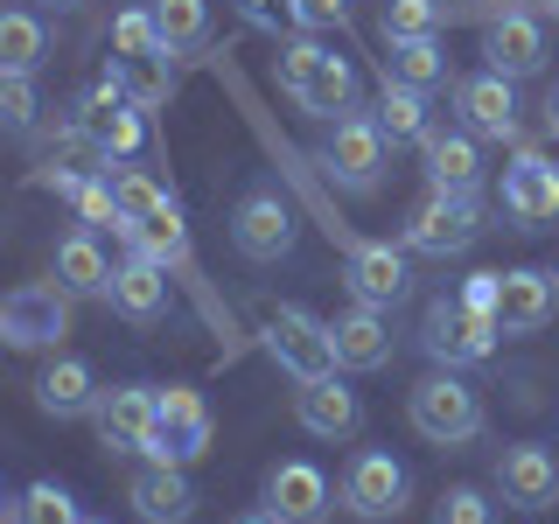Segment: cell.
Returning a JSON list of instances; mask_svg holds the SVG:
<instances>
[{
    "mask_svg": "<svg viewBox=\"0 0 559 524\" xmlns=\"http://www.w3.org/2000/svg\"><path fill=\"white\" fill-rule=\"evenodd\" d=\"M70 112H78V140L98 154V162H133V154L147 147V105H133L119 70L92 78V92L70 105Z\"/></svg>",
    "mask_w": 559,
    "mask_h": 524,
    "instance_id": "obj_1",
    "label": "cell"
},
{
    "mask_svg": "<svg viewBox=\"0 0 559 524\" xmlns=\"http://www.w3.org/2000/svg\"><path fill=\"white\" fill-rule=\"evenodd\" d=\"M280 92H287L301 112H322V119H343L357 112V70H349L336 49H322L314 35L280 49Z\"/></svg>",
    "mask_w": 559,
    "mask_h": 524,
    "instance_id": "obj_2",
    "label": "cell"
},
{
    "mask_svg": "<svg viewBox=\"0 0 559 524\" xmlns=\"http://www.w3.org/2000/svg\"><path fill=\"white\" fill-rule=\"evenodd\" d=\"M406 419H413L419 441H433V448H468L483 433V398L454 371H433L406 392Z\"/></svg>",
    "mask_w": 559,
    "mask_h": 524,
    "instance_id": "obj_3",
    "label": "cell"
},
{
    "mask_svg": "<svg viewBox=\"0 0 559 524\" xmlns=\"http://www.w3.org/2000/svg\"><path fill=\"white\" fill-rule=\"evenodd\" d=\"M497 314L489 308H468L462 294H441V301L427 308V322H419V349H427L441 371H462V364H483L489 349H497Z\"/></svg>",
    "mask_w": 559,
    "mask_h": 524,
    "instance_id": "obj_4",
    "label": "cell"
},
{
    "mask_svg": "<svg viewBox=\"0 0 559 524\" xmlns=\"http://www.w3.org/2000/svg\"><path fill=\"white\" fill-rule=\"evenodd\" d=\"M259 349H266V357L294 384L343 371V364H336V343H329V322H314L308 308H266V314H259Z\"/></svg>",
    "mask_w": 559,
    "mask_h": 524,
    "instance_id": "obj_5",
    "label": "cell"
},
{
    "mask_svg": "<svg viewBox=\"0 0 559 524\" xmlns=\"http://www.w3.org/2000/svg\"><path fill=\"white\" fill-rule=\"evenodd\" d=\"M384 127L371 112H343L336 127L322 133V147H314V162H322V175H336V189H357V196H371V189L384 182Z\"/></svg>",
    "mask_w": 559,
    "mask_h": 524,
    "instance_id": "obj_6",
    "label": "cell"
},
{
    "mask_svg": "<svg viewBox=\"0 0 559 524\" xmlns=\"http://www.w3.org/2000/svg\"><path fill=\"white\" fill-rule=\"evenodd\" d=\"M0 336L14 349H57L70 336V294L57 279H28L0 301Z\"/></svg>",
    "mask_w": 559,
    "mask_h": 524,
    "instance_id": "obj_7",
    "label": "cell"
},
{
    "mask_svg": "<svg viewBox=\"0 0 559 524\" xmlns=\"http://www.w3.org/2000/svg\"><path fill=\"white\" fill-rule=\"evenodd\" d=\"M483 238V203L476 196H454V189H433L427 203L406 217V245L427 259H454Z\"/></svg>",
    "mask_w": 559,
    "mask_h": 524,
    "instance_id": "obj_8",
    "label": "cell"
},
{
    "mask_svg": "<svg viewBox=\"0 0 559 524\" xmlns=\"http://www.w3.org/2000/svg\"><path fill=\"white\" fill-rule=\"evenodd\" d=\"M406 497H413V476H406V468H399L384 448L349 454V468H343V511H349V517L384 524V517L406 511Z\"/></svg>",
    "mask_w": 559,
    "mask_h": 524,
    "instance_id": "obj_9",
    "label": "cell"
},
{
    "mask_svg": "<svg viewBox=\"0 0 559 524\" xmlns=\"http://www.w3.org/2000/svg\"><path fill=\"white\" fill-rule=\"evenodd\" d=\"M92 427L112 454H147L154 427H162V392L154 384H112V392H98Z\"/></svg>",
    "mask_w": 559,
    "mask_h": 524,
    "instance_id": "obj_10",
    "label": "cell"
},
{
    "mask_svg": "<svg viewBox=\"0 0 559 524\" xmlns=\"http://www.w3.org/2000/svg\"><path fill=\"white\" fill-rule=\"evenodd\" d=\"M503 217L518 231H546L559 217V162L538 147H518V162L503 168Z\"/></svg>",
    "mask_w": 559,
    "mask_h": 524,
    "instance_id": "obj_11",
    "label": "cell"
},
{
    "mask_svg": "<svg viewBox=\"0 0 559 524\" xmlns=\"http://www.w3.org/2000/svg\"><path fill=\"white\" fill-rule=\"evenodd\" d=\"M231 245L252 259V266H280V259L294 252V210L280 203V189H252V196H238Z\"/></svg>",
    "mask_w": 559,
    "mask_h": 524,
    "instance_id": "obj_12",
    "label": "cell"
},
{
    "mask_svg": "<svg viewBox=\"0 0 559 524\" xmlns=\"http://www.w3.org/2000/svg\"><path fill=\"white\" fill-rule=\"evenodd\" d=\"M497 497L511 511H559V454L538 448V441H518L497 454Z\"/></svg>",
    "mask_w": 559,
    "mask_h": 524,
    "instance_id": "obj_13",
    "label": "cell"
},
{
    "mask_svg": "<svg viewBox=\"0 0 559 524\" xmlns=\"http://www.w3.org/2000/svg\"><path fill=\"white\" fill-rule=\"evenodd\" d=\"M203 448H210V406H203V392L168 384V392H162V427H154L147 462H182L189 468Z\"/></svg>",
    "mask_w": 559,
    "mask_h": 524,
    "instance_id": "obj_14",
    "label": "cell"
},
{
    "mask_svg": "<svg viewBox=\"0 0 559 524\" xmlns=\"http://www.w3.org/2000/svg\"><path fill=\"white\" fill-rule=\"evenodd\" d=\"M266 511L280 524H329V511H336L329 476L314 462H273L266 468Z\"/></svg>",
    "mask_w": 559,
    "mask_h": 524,
    "instance_id": "obj_15",
    "label": "cell"
},
{
    "mask_svg": "<svg viewBox=\"0 0 559 524\" xmlns=\"http://www.w3.org/2000/svg\"><path fill=\"white\" fill-rule=\"evenodd\" d=\"M294 419H301L314 441H349V433L364 427V406H357V392L329 371V378H301V392H294Z\"/></svg>",
    "mask_w": 559,
    "mask_h": 524,
    "instance_id": "obj_16",
    "label": "cell"
},
{
    "mask_svg": "<svg viewBox=\"0 0 559 524\" xmlns=\"http://www.w3.org/2000/svg\"><path fill=\"white\" fill-rule=\"evenodd\" d=\"M559 308V287L552 273H532V266H511L497 279V329L503 336H538Z\"/></svg>",
    "mask_w": 559,
    "mask_h": 524,
    "instance_id": "obj_17",
    "label": "cell"
},
{
    "mask_svg": "<svg viewBox=\"0 0 559 524\" xmlns=\"http://www.w3.org/2000/svg\"><path fill=\"white\" fill-rule=\"evenodd\" d=\"M454 112L476 140H518V98H511V78H497V70L454 84Z\"/></svg>",
    "mask_w": 559,
    "mask_h": 524,
    "instance_id": "obj_18",
    "label": "cell"
},
{
    "mask_svg": "<svg viewBox=\"0 0 559 524\" xmlns=\"http://www.w3.org/2000/svg\"><path fill=\"white\" fill-rule=\"evenodd\" d=\"M329 343H336L343 371H384V364H392V322H384V308H371V301L343 308L336 322H329Z\"/></svg>",
    "mask_w": 559,
    "mask_h": 524,
    "instance_id": "obj_19",
    "label": "cell"
},
{
    "mask_svg": "<svg viewBox=\"0 0 559 524\" xmlns=\"http://www.w3.org/2000/svg\"><path fill=\"white\" fill-rule=\"evenodd\" d=\"M133 329H154L168 314V266L147 252H127V266H112V294H105Z\"/></svg>",
    "mask_w": 559,
    "mask_h": 524,
    "instance_id": "obj_20",
    "label": "cell"
},
{
    "mask_svg": "<svg viewBox=\"0 0 559 524\" xmlns=\"http://www.w3.org/2000/svg\"><path fill=\"white\" fill-rule=\"evenodd\" d=\"M483 63L497 70V78H532L538 63H546V28L532 22V14H497V22L483 28Z\"/></svg>",
    "mask_w": 559,
    "mask_h": 524,
    "instance_id": "obj_21",
    "label": "cell"
},
{
    "mask_svg": "<svg viewBox=\"0 0 559 524\" xmlns=\"http://www.w3.org/2000/svg\"><path fill=\"white\" fill-rule=\"evenodd\" d=\"M127 503H133V517H147V524H182L197 511V489H189L182 462H147L127 483Z\"/></svg>",
    "mask_w": 559,
    "mask_h": 524,
    "instance_id": "obj_22",
    "label": "cell"
},
{
    "mask_svg": "<svg viewBox=\"0 0 559 524\" xmlns=\"http://www.w3.org/2000/svg\"><path fill=\"white\" fill-rule=\"evenodd\" d=\"M49 279H57L70 301H105V294H112V259L98 252V238H92V231H70V238H57Z\"/></svg>",
    "mask_w": 559,
    "mask_h": 524,
    "instance_id": "obj_23",
    "label": "cell"
},
{
    "mask_svg": "<svg viewBox=\"0 0 559 524\" xmlns=\"http://www.w3.org/2000/svg\"><path fill=\"white\" fill-rule=\"evenodd\" d=\"M343 279H349V294H357V301L392 308L399 294H406V252H399V245H384V238H371V245H349V266H343Z\"/></svg>",
    "mask_w": 559,
    "mask_h": 524,
    "instance_id": "obj_24",
    "label": "cell"
},
{
    "mask_svg": "<svg viewBox=\"0 0 559 524\" xmlns=\"http://www.w3.org/2000/svg\"><path fill=\"white\" fill-rule=\"evenodd\" d=\"M98 371L84 357H57V364H43V378H35V406H43L49 419H84L98 406Z\"/></svg>",
    "mask_w": 559,
    "mask_h": 524,
    "instance_id": "obj_25",
    "label": "cell"
},
{
    "mask_svg": "<svg viewBox=\"0 0 559 524\" xmlns=\"http://www.w3.org/2000/svg\"><path fill=\"white\" fill-rule=\"evenodd\" d=\"M384 84H406V92H441V84H448V49H441V35L384 43Z\"/></svg>",
    "mask_w": 559,
    "mask_h": 524,
    "instance_id": "obj_26",
    "label": "cell"
},
{
    "mask_svg": "<svg viewBox=\"0 0 559 524\" xmlns=\"http://www.w3.org/2000/svg\"><path fill=\"white\" fill-rule=\"evenodd\" d=\"M427 182L454 189V196H476V182H483L476 133H427Z\"/></svg>",
    "mask_w": 559,
    "mask_h": 524,
    "instance_id": "obj_27",
    "label": "cell"
},
{
    "mask_svg": "<svg viewBox=\"0 0 559 524\" xmlns=\"http://www.w3.org/2000/svg\"><path fill=\"white\" fill-rule=\"evenodd\" d=\"M133 252H147V259H162L168 273H189V224H182V210L162 203L154 217H140L133 231H127Z\"/></svg>",
    "mask_w": 559,
    "mask_h": 524,
    "instance_id": "obj_28",
    "label": "cell"
},
{
    "mask_svg": "<svg viewBox=\"0 0 559 524\" xmlns=\"http://www.w3.org/2000/svg\"><path fill=\"white\" fill-rule=\"evenodd\" d=\"M378 127H384V140H392V147H427V133H433V119H427V92H406V84H384L378 92Z\"/></svg>",
    "mask_w": 559,
    "mask_h": 524,
    "instance_id": "obj_29",
    "label": "cell"
},
{
    "mask_svg": "<svg viewBox=\"0 0 559 524\" xmlns=\"http://www.w3.org/2000/svg\"><path fill=\"white\" fill-rule=\"evenodd\" d=\"M154 22H162L168 57H197L210 43V0H154Z\"/></svg>",
    "mask_w": 559,
    "mask_h": 524,
    "instance_id": "obj_30",
    "label": "cell"
},
{
    "mask_svg": "<svg viewBox=\"0 0 559 524\" xmlns=\"http://www.w3.org/2000/svg\"><path fill=\"white\" fill-rule=\"evenodd\" d=\"M70 210H78L84 231H127V210H119L112 175H105V168H92V175H78V182H70Z\"/></svg>",
    "mask_w": 559,
    "mask_h": 524,
    "instance_id": "obj_31",
    "label": "cell"
},
{
    "mask_svg": "<svg viewBox=\"0 0 559 524\" xmlns=\"http://www.w3.org/2000/svg\"><path fill=\"white\" fill-rule=\"evenodd\" d=\"M8 524H84V511L63 483H28L22 497L8 503Z\"/></svg>",
    "mask_w": 559,
    "mask_h": 524,
    "instance_id": "obj_32",
    "label": "cell"
},
{
    "mask_svg": "<svg viewBox=\"0 0 559 524\" xmlns=\"http://www.w3.org/2000/svg\"><path fill=\"white\" fill-rule=\"evenodd\" d=\"M43 57H49L43 22H35L28 8H8V14H0V70H35Z\"/></svg>",
    "mask_w": 559,
    "mask_h": 524,
    "instance_id": "obj_33",
    "label": "cell"
},
{
    "mask_svg": "<svg viewBox=\"0 0 559 524\" xmlns=\"http://www.w3.org/2000/svg\"><path fill=\"white\" fill-rule=\"evenodd\" d=\"M105 175H112V196H119V210H127V231H133L140 217H154L162 203H175L168 189L154 182L147 168H133V162H105Z\"/></svg>",
    "mask_w": 559,
    "mask_h": 524,
    "instance_id": "obj_34",
    "label": "cell"
},
{
    "mask_svg": "<svg viewBox=\"0 0 559 524\" xmlns=\"http://www.w3.org/2000/svg\"><path fill=\"white\" fill-rule=\"evenodd\" d=\"M162 22H154V8H127L112 14V57L119 63H140V57H162Z\"/></svg>",
    "mask_w": 559,
    "mask_h": 524,
    "instance_id": "obj_35",
    "label": "cell"
},
{
    "mask_svg": "<svg viewBox=\"0 0 559 524\" xmlns=\"http://www.w3.org/2000/svg\"><path fill=\"white\" fill-rule=\"evenodd\" d=\"M441 0H384V14H378V28H384V43H413V35H441Z\"/></svg>",
    "mask_w": 559,
    "mask_h": 524,
    "instance_id": "obj_36",
    "label": "cell"
},
{
    "mask_svg": "<svg viewBox=\"0 0 559 524\" xmlns=\"http://www.w3.org/2000/svg\"><path fill=\"white\" fill-rule=\"evenodd\" d=\"M119 78H127V92H133V105H162L168 92H175V57L162 49V57H140V63H119Z\"/></svg>",
    "mask_w": 559,
    "mask_h": 524,
    "instance_id": "obj_37",
    "label": "cell"
},
{
    "mask_svg": "<svg viewBox=\"0 0 559 524\" xmlns=\"http://www.w3.org/2000/svg\"><path fill=\"white\" fill-rule=\"evenodd\" d=\"M433 524H497V503H489L476 483H454L448 497L433 503Z\"/></svg>",
    "mask_w": 559,
    "mask_h": 524,
    "instance_id": "obj_38",
    "label": "cell"
},
{
    "mask_svg": "<svg viewBox=\"0 0 559 524\" xmlns=\"http://www.w3.org/2000/svg\"><path fill=\"white\" fill-rule=\"evenodd\" d=\"M0 119H8V133L35 127V78L28 70H0Z\"/></svg>",
    "mask_w": 559,
    "mask_h": 524,
    "instance_id": "obj_39",
    "label": "cell"
},
{
    "mask_svg": "<svg viewBox=\"0 0 559 524\" xmlns=\"http://www.w3.org/2000/svg\"><path fill=\"white\" fill-rule=\"evenodd\" d=\"M343 22H349V0H294V28H308V35H329Z\"/></svg>",
    "mask_w": 559,
    "mask_h": 524,
    "instance_id": "obj_40",
    "label": "cell"
},
{
    "mask_svg": "<svg viewBox=\"0 0 559 524\" xmlns=\"http://www.w3.org/2000/svg\"><path fill=\"white\" fill-rule=\"evenodd\" d=\"M238 22L259 35H280V28H294V0H238Z\"/></svg>",
    "mask_w": 559,
    "mask_h": 524,
    "instance_id": "obj_41",
    "label": "cell"
},
{
    "mask_svg": "<svg viewBox=\"0 0 559 524\" xmlns=\"http://www.w3.org/2000/svg\"><path fill=\"white\" fill-rule=\"evenodd\" d=\"M497 279H503V273H468V279H462V301L497 314Z\"/></svg>",
    "mask_w": 559,
    "mask_h": 524,
    "instance_id": "obj_42",
    "label": "cell"
},
{
    "mask_svg": "<svg viewBox=\"0 0 559 524\" xmlns=\"http://www.w3.org/2000/svg\"><path fill=\"white\" fill-rule=\"evenodd\" d=\"M546 133L559 140V84H552V92H546Z\"/></svg>",
    "mask_w": 559,
    "mask_h": 524,
    "instance_id": "obj_43",
    "label": "cell"
},
{
    "mask_svg": "<svg viewBox=\"0 0 559 524\" xmlns=\"http://www.w3.org/2000/svg\"><path fill=\"white\" fill-rule=\"evenodd\" d=\"M231 524H280V517H273V511H238Z\"/></svg>",
    "mask_w": 559,
    "mask_h": 524,
    "instance_id": "obj_44",
    "label": "cell"
},
{
    "mask_svg": "<svg viewBox=\"0 0 559 524\" xmlns=\"http://www.w3.org/2000/svg\"><path fill=\"white\" fill-rule=\"evenodd\" d=\"M43 8H49V14H70V8H84V0H43Z\"/></svg>",
    "mask_w": 559,
    "mask_h": 524,
    "instance_id": "obj_45",
    "label": "cell"
},
{
    "mask_svg": "<svg viewBox=\"0 0 559 524\" xmlns=\"http://www.w3.org/2000/svg\"><path fill=\"white\" fill-rule=\"evenodd\" d=\"M546 8H552V14H559V0H546Z\"/></svg>",
    "mask_w": 559,
    "mask_h": 524,
    "instance_id": "obj_46",
    "label": "cell"
},
{
    "mask_svg": "<svg viewBox=\"0 0 559 524\" xmlns=\"http://www.w3.org/2000/svg\"><path fill=\"white\" fill-rule=\"evenodd\" d=\"M552 287H559V266H552Z\"/></svg>",
    "mask_w": 559,
    "mask_h": 524,
    "instance_id": "obj_47",
    "label": "cell"
},
{
    "mask_svg": "<svg viewBox=\"0 0 559 524\" xmlns=\"http://www.w3.org/2000/svg\"><path fill=\"white\" fill-rule=\"evenodd\" d=\"M84 524H92V517H84Z\"/></svg>",
    "mask_w": 559,
    "mask_h": 524,
    "instance_id": "obj_48",
    "label": "cell"
}]
</instances>
